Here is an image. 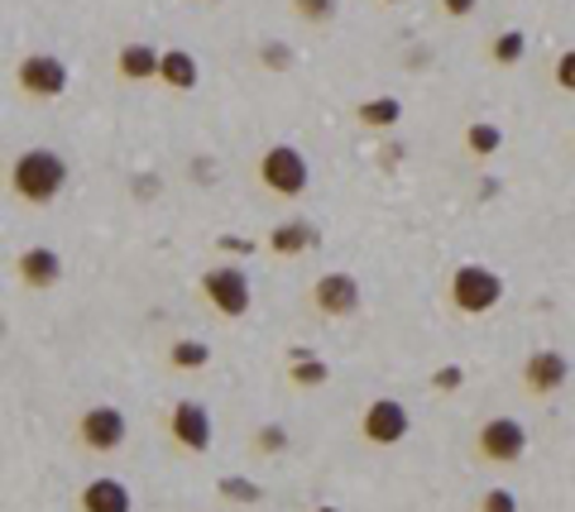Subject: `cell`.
<instances>
[{
	"label": "cell",
	"mask_w": 575,
	"mask_h": 512,
	"mask_svg": "<svg viewBox=\"0 0 575 512\" xmlns=\"http://www.w3.org/2000/svg\"><path fill=\"white\" fill-rule=\"evenodd\" d=\"M528 445H532L528 426H522L518 417H508V412L480 422V431H475V459H485V465H494V469L518 465V459L528 455Z\"/></svg>",
	"instance_id": "cell-4"
},
{
	"label": "cell",
	"mask_w": 575,
	"mask_h": 512,
	"mask_svg": "<svg viewBox=\"0 0 575 512\" xmlns=\"http://www.w3.org/2000/svg\"><path fill=\"white\" fill-rule=\"evenodd\" d=\"M331 378V364L317 360L312 350H293L288 354V384L293 388H322Z\"/></svg>",
	"instance_id": "cell-19"
},
{
	"label": "cell",
	"mask_w": 575,
	"mask_h": 512,
	"mask_svg": "<svg viewBox=\"0 0 575 512\" xmlns=\"http://www.w3.org/2000/svg\"><path fill=\"white\" fill-rule=\"evenodd\" d=\"M259 62H264L269 72H288L293 68V48H288L283 38H264V44H259Z\"/></svg>",
	"instance_id": "cell-24"
},
{
	"label": "cell",
	"mask_w": 575,
	"mask_h": 512,
	"mask_svg": "<svg viewBox=\"0 0 575 512\" xmlns=\"http://www.w3.org/2000/svg\"><path fill=\"white\" fill-rule=\"evenodd\" d=\"M202 297L216 307V317L226 321H240L245 311L255 307V287H250V273H245L240 264H216L202 273Z\"/></svg>",
	"instance_id": "cell-5"
},
{
	"label": "cell",
	"mask_w": 575,
	"mask_h": 512,
	"mask_svg": "<svg viewBox=\"0 0 575 512\" xmlns=\"http://www.w3.org/2000/svg\"><path fill=\"white\" fill-rule=\"evenodd\" d=\"M216 249H221V254L250 259V254H255V240H245V235H216Z\"/></svg>",
	"instance_id": "cell-29"
},
{
	"label": "cell",
	"mask_w": 575,
	"mask_h": 512,
	"mask_svg": "<svg viewBox=\"0 0 575 512\" xmlns=\"http://www.w3.org/2000/svg\"><path fill=\"white\" fill-rule=\"evenodd\" d=\"M168 436H173L178 451L188 455H206L216 441V426H212V412H206V402L198 398H178L168 407Z\"/></svg>",
	"instance_id": "cell-10"
},
{
	"label": "cell",
	"mask_w": 575,
	"mask_h": 512,
	"mask_svg": "<svg viewBox=\"0 0 575 512\" xmlns=\"http://www.w3.org/2000/svg\"><path fill=\"white\" fill-rule=\"evenodd\" d=\"M216 493L226 498V503H259V493H264V489H259L255 479H245V475H226L216 483Z\"/></svg>",
	"instance_id": "cell-22"
},
{
	"label": "cell",
	"mask_w": 575,
	"mask_h": 512,
	"mask_svg": "<svg viewBox=\"0 0 575 512\" xmlns=\"http://www.w3.org/2000/svg\"><path fill=\"white\" fill-rule=\"evenodd\" d=\"M312 512H341V508H336V503H317V508H312Z\"/></svg>",
	"instance_id": "cell-31"
},
{
	"label": "cell",
	"mask_w": 575,
	"mask_h": 512,
	"mask_svg": "<svg viewBox=\"0 0 575 512\" xmlns=\"http://www.w3.org/2000/svg\"><path fill=\"white\" fill-rule=\"evenodd\" d=\"M322 235H317V226H312V220H279V226L269 230V249L273 254H283V259H297V254H307L312 244H317Z\"/></svg>",
	"instance_id": "cell-16"
},
{
	"label": "cell",
	"mask_w": 575,
	"mask_h": 512,
	"mask_svg": "<svg viewBox=\"0 0 575 512\" xmlns=\"http://www.w3.org/2000/svg\"><path fill=\"white\" fill-rule=\"evenodd\" d=\"M504 293H508L504 273L489 264H475V259H470V264H455L447 278V301H451L455 317H489L504 301Z\"/></svg>",
	"instance_id": "cell-2"
},
{
	"label": "cell",
	"mask_w": 575,
	"mask_h": 512,
	"mask_svg": "<svg viewBox=\"0 0 575 512\" xmlns=\"http://www.w3.org/2000/svg\"><path fill=\"white\" fill-rule=\"evenodd\" d=\"M552 82H556V91H566V96H575V48H566V54H556V62H552Z\"/></svg>",
	"instance_id": "cell-27"
},
{
	"label": "cell",
	"mask_w": 575,
	"mask_h": 512,
	"mask_svg": "<svg viewBox=\"0 0 575 512\" xmlns=\"http://www.w3.org/2000/svg\"><path fill=\"white\" fill-rule=\"evenodd\" d=\"M15 87L30 101H58V96H68L72 72H68V62H63L58 54H24L15 62Z\"/></svg>",
	"instance_id": "cell-6"
},
{
	"label": "cell",
	"mask_w": 575,
	"mask_h": 512,
	"mask_svg": "<svg viewBox=\"0 0 575 512\" xmlns=\"http://www.w3.org/2000/svg\"><path fill=\"white\" fill-rule=\"evenodd\" d=\"M255 178H259V187H264L269 196L297 202V196L307 192V178H312L307 153L297 149V144H269V149L259 153V163H255Z\"/></svg>",
	"instance_id": "cell-3"
},
{
	"label": "cell",
	"mask_w": 575,
	"mask_h": 512,
	"mask_svg": "<svg viewBox=\"0 0 575 512\" xmlns=\"http://www.w3.org/2000/svg\"><path fill=\"white\" fill-rule=\"evenodd\" d=\"M356 121L364 129H374V135H384V129H394L403 121V101L398 96H370L356 106Z\"/></svg>",
	"instance_id": "cell-17"
},
{
	"label": "cell",
	"mask_w": 575,
	"mask_h": 512,
	"mask_svg": "<svg viewBox=\"0 0 575 512\" xmlns=\"http://www.w3.org/2000/svg\"><path fill=\"white\" fill-rule=\"evenodd\" d=\"M125 436H129V417L115 402H97L77 417V441L91 455H115L125 445Z\"/></svg>",
	"instance_id": "cell-8"
},
{
	"label": "cell",
	"mask_w": 575,
	"mask_h": 512,
	"mask_svg": "<svg viewBox=\"0 0 575 512\" xmlns=\"http://www.w3.org/2000/svg\"><path fill=\"white\" fill-rule=\"evenodd\" d=\"M499 149H504V129L494 125V121H470V125H465V153H470L475 163L494 159Z\"/></svg>",
	"instance_id": "cell-20"
},
{
	"label": "cell",
	"mask_w": 575,
	"mask_h": 512,
	"mask_svg": "<svg viewBox=\"0 0 575 512\" xmlns=\"http://www.w3.org/2000/svg\"><path fill=\"white\" fill-rule=\"evenodd\" d=\"M15 278L30 287V293H48V287H58L63 283V254L58 249H48V244H30V249H20V259H15Z\"/></svg>",
	"instance_id": "cell-12"
},
{
	"label": "cell",
	"mask_w": 575,
	"mask_h": 512,
	"mask_svg": "<svg viewBox=\"0 0 575 512\" xmlns=\"http://www.w3.org/2000/svg\"><path fill=\"white\" fill-rule=\"evenodd\" d=\"M437 5H441V15L447 20H470L480 10V0H437Z\"/></svg>",
	"instance_id": "cell-30"
},
{
	"label": "cell",
	"mask_w": 575,
	"mask_h": 512,
	"mask_svg": "<svg viewBox=\"0 0 575 512\" xmlns=\"http://www.w3.org/2000/svg\"><path fill=\"white\" fill-rule=\"evenodd\" d=\"M77 512H135V493H129L125 479L97 475V479L82 483V493H77Z\"/></svg>",
	"instance_id": "cell-13"
},
{
	"label": "cell",
	"mask_w": 575,
	"mask_h": 512,
	"mask_svg": "<svg viewBox=\"0 0 575 512\" xmlns=\"http://www.w3.org/2000/svg\"><path fill=\"white\" fill-rule=\"evenodd\" d=\"M571 149H575V135H571Z\"/></svg>",
	"instance_id": "cell-33"
},
{
	"label": "cell",
	"mask_w": 575,
	"mask_h": 512,
	"mask_svg": "<svg viewBox=\"0 0 575 512\" xmlns=\"http://www.w3.org/2000/svg\"><path fill=\"white\" fill-rule=\"evenodd\" d=\"M379 5H398V0H379Z\"/></svg>",
	"instance_id": "cell-32"
},
{
	"label": "cell",
	"mask_w": 575,
	"mask_h": 512,
	"mask_svg": "<svg viewBox=\"0 0 575 512\" xmlns=\"http://www.w3.org/2000/svg\"><path fill=\"white\" fill-rule=\"evenodd\" d=\"M336 10H341V0H293V15L307 24H331Z\"/></svg>",
	"instance_id": "cell-23"
},
{
	"label": "cell",
	"mask_w": 575,
	"mask_h": 512,
	"mask_svg": "<svg viewBox=\"0 0 575 512\" xmlns=\"http://www.w3.org/2000/svg\"><path fill=\"white\" fill-rule=\"evenodd\" d=\"M489 58H494V68H518V62L528 58V34H522V30H499L489 38Z\"/></svg>",
	"instance_id": "cell-21"
},
{
	"label": "cell",
	"mask_w": 575,
	"mask_h": 512,
	"mask_svg": "<svg viewBox=\"0 0 575 512\" xmlns=\"http://www.w3.org/2000/svg\"><path fill=\"white\" fill-rule=\"evenodd\" d=\"M206 364H212V345L198 335H182L168 345V369H178V374H202Z\"/></svg>",
	"instance_id": "cell-18"
},
{
	"label": "cell",
	"mask_w": 575,
	"mask_h": 512,
	"mask_svg": "<svg viewBox=\"0 0 575 512\" xmlns=\"http://www.w3.org/2000/svg\"><path fill=\"white\" fill-rule=\"evenodd\" d=\"M431 388L437 392H461L465 388V364H441V369H431Z\"/></svg>",
	"instance_id": "cell-28"
},
{
	"label": "cell",
	"mask_w": 575,
	"mask_h": 512,
	"mask_svg": "<svg viewBox=\"0 0 575 512\" xmlns=\"http://www.w3.org/2000/svg\"><path fill=\"white\" fill-rule=\"evenodd\" d=\"M159 68H164V48L144 44V38H135V44H121V54H115V77L121 82H159Z\"/></svg>",
	"instance_id": "cell-14"
},
{
	"label": "cell",
	"mask_w": 575,
	"mask_h": 512,
	"mask_svg": "<svg viewBox=\"0 0 575 512\" xmlns=\"http://www.w3.org/2000/svg\"><path fill=\"white\" fill-rule=\"evenodd\" d=\"M5 187L24 206H54L63 187H68V159H63L58 149H44V144H38V149H24L5 168Z\"/></svg>",
	"instance_id": "cell-1"
},
{
	"label": "cell",
	"mask_w": 575,
	"mask_h": 512,
	"mask_svg": "<svg viewBox=\"0 0 575 512\" xmlns=\"http://www.w3.org/2000/svg\"><path fill=\"white\" fill-rule=\"evenodd\" d=\"M255 451L259 455H283L288 451V431L279 422H264V426L255 431Z\"/></svg>",
	"instance_id": "cell-25"
},
{
	"label": "cell",
	"mask_w": 575,
	"mask_h": 512,
	"mask_svg": "<svg viewBox=\"0 0 575 512\" xmlns=\"http://www.w3.org/2000/svg\"><path fill=\"white\" fill-rule=\"evenodd\" d=\"M159 82L168 91H198L202 87V62L188 54V48H164V68H159Z\"/></svg>",
	"instance_id": "cell-15"
},
{
	"label": "cell",
	"mask_w": 575,
	"mask_h": 512,
	"mask_svg": "<svg viewBox=\"0 0 575 512\" xmlns=\"http://www.w3.org/2000/svg\"><path fill=\"white\" fill-rule=\"evenodd\" d=\"M408 431H413V417L398 398H374L360 412V441L374 445V451H394V445L408 441Z\"/></svg>",
	"instance_id": "cell-9"
},
{
	"label": "cell",
	"mask_w": 575,
	"mask_h": 512,
	"mask_svg": "<svg viewBox=\"0 0 575 512\" xmlns=\"http://www.w3.org/2000/svg\"><path fill=\"white\" fill-rule=\"evenodd\" d=\"M480 512H518V493L504 489V483H494V489L480 493Z\"/></svg>",
	"instance_id": "cell-26"
},
{
	"label": "cell",
	"mask_w": 575,
	"mask_h": 512,
	"mask_svg": "<svg viewBox=\"0 0 575 512\" xmlns=\"http://www.w3.org/2000/svg\"><path fill=\"white\" fill-rule=\"evenodd\" d=\"M566 384H571V360L561 350H532L522 360V388H528V398H552Z\"/></svg>",
	"instance_id": "cell-11"
},
{
	"label": "cell",
	"mask_w": 575,
	"mask_h": 512,
	"mask_svg": "<svg viewBox=\"0 0 575 512\" xmlns=\"http://www.w3.org/2000/svg\"><path fill=\"white\" fill-rule=\"evenodd\" d=\"M360 301H364V287L356 273H346V269H326V273H317V283H312V311L326 321H350L360 311Z\"/></svg>",
	"instance_id": "cell-7"
}]
</instances>
